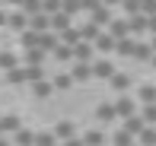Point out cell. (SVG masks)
Here are the masks:
<instances>
[{"label": "cell", "instance_id": "13", "mask_svg": "<svg viewBox=\"0 0 156 146\" xmlns=\"http://www.w3.org/2000/svg\"><path fill=\"white\" fill-rule=\"evenodd\" d=\"M35 146H54V134H35Z\"/></svg>", "mask_w": 156, "mask_h": 146}, {"label": "cell", "instance_id": "21", "mask_svg": "<svg viewBox=\"0 0 156 146\" xmlns=\"http://www.w3.org/2000/svg\"><path fill=\"white\" fill-rule=\"evenodd\" d=\"M115 143H118V146H131V134H127V130H121V134L115 137Z\"/></svg>", "mask_w": 156, "mask_h": 146}, {"label": "cell", "instance_id": "9", "mask_svg": "<svg viewBox=\"0 0 156 146\" xmlns=\"http://www.w3.org/2000/svg\"><path fill=\"white\" fill-rule=\"evenodd\" d=\"M124 130H127V134H140V130H144V121H140V117H127Z\"/></svg>", "mask_w": 156, "mask_h": 146}, {"label": "cell", "instance_id": "6", "mask_svg": "<svg viewBox=\"0 0 156 146\" xmlns=\"http://www.w3.org/2000/svg\"><path fill=\"white\" fill-rule=\"evenodd\" d=\"M73 57H76V60H89V57H93V48L83 41V45H76V48H73Z\"/></svg>", "mask_w": 156, "mask_h": 146}, {"label": "cell", "instance_id": "23", "mask_svg": "<svg viewBox=\"0 0 156 146\" xmlns=\"http://www.w3.org/2000/svg\"><path fill=\"white\" fill-rule=\"evenodd\" d=\"M54 86H58V89H67V86H70V76H58V80H54Z\"/></svg>", "mask_w": 156, "mask_h": 146}, {"label": "cell", "instance_id": "25", "mask_svg": "<svg viewBox=\"0 0 156 146\" xmlns=\"http://www.w3.org/2000/svg\"><path fill=\"white\" fill-rule=\"evenodd\" d=\"M64 146H86V143H83V140H67Z\"/></svg>", "mask_w": 156, "mask_h": 146}, {"label": "cell", "instance_id": "28", "mask_svg": "<svg viewBox=\"0 0 156 146\" xmlns=\"http://www.w3.org/2000/svg\"><path fill=\"white\" fill-rule=\"evenodd\" d=\"M0 146H10V143H6V140H0Z\"/></svg>", "mask_w": 156, "mask_h": 146}, {"label": "cell", "instance_id": "5", "mask_svg": "<svg viewBox=\"0 0 156 146\" xmlns=\"http://www.w3.org/2000/svg\"><path fill=\"white\" fill-rule=\"evenodd\" d=\"M89 76H93V67H86V64H83V60H80V64H76L73 67V80H89Z\"/></svg>", "mask_w": 156, "mask_h": 146}, {"label": "cell", "instance_id": "20", "mask_svg": "<svg viewBox=\"0 0 156 146\" xmlns=\"http://www.w3.org/2000/svg\"><path fill=\"white\" fill-rule=\"evenodd\" d=\"M99 117H102V121H112V117H115V108H112V105H102V108H99Z\"/></svg>", "mask_w": 156, "mask_h": 146}, {"label": "cell", "instance_id": "19", "mask_svg": "<svg viewBox=\"0 0 156 146\" xmlns=\"http://www.w3.org/2000/svg\"><path fill=\"white\" fill-rule=\"evenodd\" d=\"M41 10H45V13H58V10H61V0H45Z\"/></svg>", "mask_w": 156, "mask_h": 146}, {"label": "cell", "instance_id": "2", "mask_svg": "<svg viewBox=\"0 0 156 146\" xmlns=\"http://www.w3.org/2000/svg\"><path fill=\"white\" fill-rule=\"evenodd\" d=\"M67 25H70V16H67V13H54V16H51V29L64 32Z\"/></svg>", "mask_w": 156, "mask_h": 146}, {"label": "cell", "instance_id": "11", "mask_svg": "<svg viewBox=\"0 0 156 146\" xmlns=\"http://www.w3.org/2000/svg\"><path fill=\"white\" fill-rule=\"evenodd\" d=\"M54 137H64V140H70V137H73V127H70V124L64 121V124H58V130H54Z\"/></svg>", "mask_w": 156, "mask_h": 146}, {"label": "cell", "instance_id": "16", "mask_svg": "<svg viewBox=\"0 0 156 146\" xmlns=\"http://www.w3.org/2000/svg\"><path fill=\"white\" fill-rule=\"evenodd\" d=\"M115 111H118V114H131V111H134L131 99H121V102H118V105H115Z\"/></svg>", "mask_w": 156, "mask_h": 146}, {"label": "cell", "instance_id": "17", "mask_svg": "<svg viewBox=\"0 0 156 146\" xmlns=\"http://www.w3.org/2000/svg\"><path fill=\"white\" fill-rule=\"evenodd\" d=\"M83 143H86V146H102V134H96V130H93V134L83 137Z\"/></svg>", "mask_w": 156, "mask_h": 146}, {"label": "cell", "instance_id": "3", "mask_svg": "<svg viewBox=\"0 0 156 146\" xmlns=\"http://www.w3.org/2000/svg\"><path fill=\"white\" fill-rule=\"evenodd\" d=\"M112 48H115V38L112 35H96V51H112Z\"/></svg>", "mask_w": 156, "mask_h": 146}, {"label": "cell", "instance_id": "18", "mask_svg": "<svg viewBox=\"0 0 156 146\" xmlns=\"http://www.w3.org/2000/svg\"><path fill=\"white\" fill-rule=\"evenodd\" d=\"M45 54H48V51H29V57H26V60H29V64H35V67H38L41 60H45Z\"/></svg>", "mask_w": 156, "mask_h": 146}, {"label": "cell", "instance_id": "15", "mask_svg": "<svg viewBox=\"0 0 156 146\" xmlns=\"http://www.w3.org/2000/svg\"><path fill=\"white\" fill-rule=\"evenodd\" d=\"M140 99H144L147 105H150V102H156V89H153V86H144V89H140Z\"/></svg>", "mask_w": 156, "mask_h": 146}, {"label": "cell", "instance_id": "7", "mask_svg": "<svg viewBox=\"0 0 156 146\" xmlns=\"http://www.w3.org/2000/svg\"><path fill=\"white\" fill-rule=\"evenodd\" d=\"M51 51H54V57H58V60H70V57H73V51H70V45H54Z\"/></svg>", "mask_w": 156, "mask_h": 146}, {"label": "cell", "instance_id": "1", "mask_svg": "<svg viewBox=\"0 0 156 146\" xmlns=\"http://www.w3.org/2000/svg\"><path fill=\"white\" fill-rule=\"evenodd\" d=\"M6 22H10V29H16V32H26L29 19H26V13H13V16L6 19Z\"/></svg>", "mask_w": 156, "mask_h": 146}, {"label": "cell", "instance_id": "26", "mask_svg": "<svg viewBox=\"0 0 156 146\" xmlns=\"http://www.w3.org/2000/svg\"><path fill=\"white\" fill-rule=\"evenodd\" d=\"M0 25H6V16H3V13H0Z\"/></svg>", "mask_w": 156, "mask_h": 146}, {"label": "cell", "instance_id": "4", "mask_svg": "<svg viewBox=\"0 0 156 146\" xmlns=\"http://www.w3.org/2000/svg\"><path fill=\"white\" fill-rule=\"evenodd\" d=\"M112 73H115V70H112V64H105V60H99V64L93 67V76H99V80H108Z\"/></svg>", "mask_w": 156, "mask_h": 146}, {"label": "cell", "instance_id": "14", "mask_svg": "<svg viewBox=\"0 0 156 146\" xmlns=\"http://www.w3.org/2000/svg\"><path fill=\"white\" fill-rule=\"evenodd\" d=\"M51 83H41V80H35V95H51Z\"/></svg>", "mask_w": 156, "mask_h": 146}, {"label": "cell", "instance_id": "12", "mask_svg": "<svg viewBox=\"0 0 156 146\" xmlns=\"http://www.w3.org/2000/svg\"><path fill=\"white\" fill-rule=\"evenodd\" d=\"M127 29H131L127 22H115V25H112V38H124V35H127Z\"/></svg>", "mask_w": 156, "mask_h": 146}, {"label": "cell", "instance_id": "22", "mask_svg": "<svg viewBox=\"0 0 156 146\" xmlns=\"http://www.w3.org/2000/svg\"><path fill=\"white\" fill-rule=\"evenodd\" d=\"M108 80H112V83H115V86H118V89H124V86H127V76H115V73H112V76H108Z\"/></svg>", "mask_w": 156, "mask_h": 146}, {"label": "cell", "instance_id": "8", "mask_svg": "<svg viewBox=\"0 0 156 146\" xmlns=\"http://www.w3.org/2000/svg\"><path fill=\"white\" fill-rule=\"evenodd\" d=\"M16 143L19 146H35V134H32V130H19V134H16Z\"/></svg>", "mask_w": 156, "mask_h": 146}, {"label": "cell", "instance_id": "24", "mask_svg": "<svg viewBox=\"0 0 156 146\" xmlns=\"http://www.w3.org/2000/svg\"><path fill=\"white\" fill-rule=\"evenodd\" d=\"M147 117H150V121H156V105L150 102V108H147Z\"/></svg>", "mask_w": 156, "mask_h": 146}, {"label": "cell", "instance_id": "10", "mask_svg": "<svg viewBox=\"0 0 156 146\" xmlns=\"http://www.w3.org/2000/svg\"><path fill=\"white\" fill-rule=\"evenodd\" d=\"M0 67H6V70H13V67H16V57H13L10 51H0Z\"/></svg>", "mask_w": 156, "mask_h": 146}, {"label": "cell", "instance_id": "27", "mask_svg": "<svg viewBox=\"0 0 156 146\" xmlns=\"http://www.w3.org/2000/svg\"><path fill=\"white\" fill-rule=\"evenodd\" d=\"M3 130H6V127H3V117H0V134H3Z\"/></svg>", "mask_w": 156, "mask_h": 146}]
</instances>
